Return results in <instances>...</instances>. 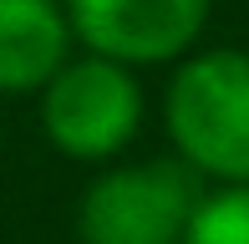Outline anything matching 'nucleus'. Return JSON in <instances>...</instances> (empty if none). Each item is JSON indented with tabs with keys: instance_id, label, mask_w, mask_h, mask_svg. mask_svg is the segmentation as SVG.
I'll return each instance as SVG.
<instances>
[{
	"instance_id": "nucleus-1",
	"label": "nucleus",
	"mask_w": 249,
	"mask_h": 244,
	"mask_svg": "<svg viewBox=\"0 0 249 244\" xmlns=\"http://www.w3.org/2000/svg\"><path fill=\"white\" fill-rule=\"evenodd\" d=\"M168 132L194 173L249 183V51H203L183 61L163 97Z\"/></svg>"
},
{
	"instance_id": "nucleus-2",
	"label": "nucleus",
	"mask_w": 249,
	"mask_h": 244,
	"mask_svg": "<svg viewBox=\"0 0 249 244\" xmlns=\"http://www.w3.org/2000/svg\"><path fill=\"white\" fill-rule=\"evenodd\" d=\"M203 188L188 163L153 158L132 168H107L82 193L76 234L82 244H183Z\"/></svg>"
},
{
	"instance_id": "nucleus-3",
	"label": "nucleus",
	"mask_w": 249,
	"mask_h": 244,
	"mask_svg": "<svg viewBox=\"0 0 249 244\" xmlns=\"http://www.w3.org/2000/svg\"><path fill=\"white\" fill-rule=\"evenodd\" d=\"M142 122V92L122 61H66L41 87V127L66 158L102 163L132 142Z\"/></svg>"
},
{
	"instance_id": "nucleus-4",
	"label": "nucleus",
	"mask_w": 249,
	"mask_h": 244,
	"mask_svg": "<svg viewBox=\"0 0 249 244\" xmlns=\"http://www.w3.org/2000/svg\"><path fill=\"white\" fill-rule=\"evenodd\" d=\"M61 10L92 56L122 66L183 56L209 20V0H61Z\"/></svg>"
},
{
	"instance_id": "nucleus-5",
	"label": "nucleus",
	"mask_w": 249,
	"mask_h": 244,
	"mask_svg": "<svg viewBox=\"0 0 249 244\" xmlns=\"http://www.w3.org/2000/svg\"><path fill=\"white\" fill-rule=\"evenodd\" d=\"M71 20L61 0H0V92H36L66 66Z\"/></svg>"
},
{
	"instance_id": "nucleus-6",
	"label": "nucleus",
	"mask_w": 249,
	"mask_h": 244,
	"mask_svg": "<svg viewBox=\"0 0 249 244\" xmlns=\"http://www.w3.org/2000/svg\"><path fill=\"white\" fill-rule=\"evenodd\" d=\"M183 244H249V183L203 193L183 229Z\"/></svg>"
}]
</instances>
